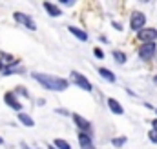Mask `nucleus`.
<instances>
[{"mask_svg":"<svg viewBox=\"0 0 157 149\" xmlns=\"http://www.w3.org/2000/svg\"><path fill=\"white\" fill-rule=\"evenodd\" d=\"M31 78L35 82H39L40 85L48 91H55V93H62L70 87V80L68 78H62V76H55V74L49 73H39V71H33Z\"/></svg>","mask_w":157,"mask_h":149,"instance_id":"f257e3e1","label":"nucleus"},{"mask_svg":"<svg viewBox=\"0 0 157 149\" xmlns=\"http://www.w3.org/2000/svg\"><path fill=\"white\" fill-rule=\"evenodd\" d=\"M70 84H73V85H77L78 89H82V91H86V93H91L93 91V84L86 78V74H82V73H78V71H71L70 73Z\"/></svg>","mask_w":157,"mask_h":149,"instance_id":"f03ea898","label":"nucleus"},{"mask_svg":"<svg viewBox=\"0 0 157 149\" xmlns=\"http://www.w3.org/2000/svg\"><path fill=\"white\" fill-rule=\"evenodd\" d=\"M137 55L143 62H150L157 58V44L155 42H148V44H141L137 49Z\"/></svg>","mask_w":157,"mask_h":149,"instance_id":"7ed1b4c3","label":"nucleus"},{"mask_svg":"<svg viewBox=\"0 0 157 149\" xmlns=\"http://www.w3.org/2000/svg\"><path fill=\"white\" fill-rule=\"evenodd\" d=\"M71 120H73L75 127H77L80 133H88V135L93 136V125H91V122H90L86 116H82V114H78V113H71Z\"/></svg>","mask_w":157,"mask_h":149,"instance_id":"20e7f679","label":"nucleus"},{"mask_svg":"<svg viewBox=\"0 0 157 149\" xmlns=\"http://www.w3.org/2000/svg\"><path fill=\"white\" fill-rule=\"evenodd\" d=\"M13 20H15L17 24H20V26H24V27L29 29V31H37V22L33 20L31 15H26V13H22V11H15V13H13Z\"/></svg>","mask_w":157,"mask_h":149,"instance_id":"39448f33","label":"nucleus"},{"mask_svg":"<svg viewBox=\"0 0 157 149\" xmlns=\"http://www.w3.org/2000/svg\"><path fill=\"white\" fill-rule=\"evenodd\" d=\"M144 27H146V15L143 11H133L130 15V29L135 31V33H139Z\"/></svg>","mask_w":157,"mask_h":149,"instance_id":"423d86ee","label":"nucleus"},{"mask_svg":"<svg viewBox=\"0 0 157 149\" xmlns=\"http://www.w3.org/2000/svg\"><path fill=\"white\" fill-rule=\"evenodd\" d=\"M4 102H6V106L9 109H13V111H17V113H22V109H24L22 102H18V96L13 91H6L4 93Z\"/></svg>","mask_w":157,"mask_h":149,"instance_id":"0eeeda50","label":"nucleus"},{"mask_svg":"<svg viewBox=\"0 0 157 149\" xmlns=\"http://www.w3.org/2000/svg\"><path fill=\"white\" fill-rule=\"evenodd\" d=\"M135 35H137V40H141L143 44L155 42L157 40V29L155 27H144V29H141V31L135 33Z\"/></svg>","mask_w":157,"mask_h":149,"instance_id":"6e6552de","label":"nucleus"},{"mask_svg":"<svg viewBox=\"0 0 157 149\" xmlns=\"http://www.w3.org/2000/svg\"><path fill=\"white\" fill-rule=\"evenodd\" d=\"M77 140H78L80 149H97L95 142H93V136H91V135H88V133H78Z\"/></svg>","mask_w":157,"mask_h":149,"instance_id":"1a4fd4ad","label":"nucleus"},{"mask_svg":"<svg viewBox=\"0 0 157 149\" xmlns=\"http://www.w3.org/2000/svg\"><path fill=\"white\" fill-rule=\"evenodd\" d=\"M42 7H44V11L49 15V16H53V18H59V16H62V7L60 5H57V4H53V2H42Z\"/></svg>","mask_w":157,"mask_h":149,"instance_id":"9d476101","label":"nucleus"},{"mask_svg":"<svg viewBox=\"0 0 157 149\" xmlns=\"http://www.w3.org/2000/svg\"><path fill=\"white\" fill-rule=\"evenodd\" d=\"M106 104H108V109L113 113V114H124V107H122V104L119 102L117 98H113V96H110L108 100H106Z\"/></svg>","mask_w":157,"mask_h":149,"instance_id":"9b49d317","label":"nucleus"},{"mask_svg":"<svg viewBox=\"0 0 157 149\" xmlns=\"http://www.w3.org/2000/svg\"><path fill=\"white\" fill-rule=\"evenodd\" d=\"M68 31H70V35H73V37L80 40V42H88V33H86V29H82V27H78V26H68Z\"/></svg>","mask_w":157,"mask_h":149,"instance_id":"f8f14e48","label":"nucleus"},{"mask_svg":"<svg viewBox=\"0 0 157 149\" xmlns=\"http://www.w3.org/2000/svg\"><path fill=\"white\" fill-rule=\"evenodd\" d=\"M97 73H99V76H101L102 80H106V82H110V84L117 82V76H115V73H113L112 69H108V67H99V69H97Z\"/></svg>","mask_w":157,"mask_h":149,"instance_id":"ddd939ff","label":"nucleus"},{"mask_svg":"<svg viewBox=\"0 0 157 149\" xmlns=\"http://www.w3.org/2000/svg\"><path fill=\"white\" fill-rule=\"evenodd\" d=\"M17 118H18V122H20V124H22V125H26V127H33V125H35V120H33V116H31V114H28V113H18V116H17Z\"/></svg>","mask_w":157,"mask_h":149,"instance_id":"4468645a","label":"nucleus"},{"mask_svg":"<svg viewBox=\"0 0 157 149\" xmlns=\"http://www.w3.org/2000/svg\"><path fill=\"white\" fill-rule=\"evenodd\" d=\"M112 56H113V60L117 62V64H126V60H128V55L124 53V51H121V49H113V53H112Z\"/></svg>","mask_w":157,"mask_h":149,"instance_id":"2eb2a0df","label":"nucleus"},{"mask_svg":"<svg viewBox=\"0 0 157 149\" xmlns=\"http://www.w3.org/2000/svg\"><path fill=\"white\" fill-rule=\"evenodd\" d=\"M13 93L17 95V96H20V98H31V95H29V91L24 87V85H15V89H13Z\"/></svg>","mask_w":157,"mask_h":149,"instance_id":"dca6fc26","label":"nucleus"},{"mask_svg":"<svg viewBox=\"0 0 157 149\" xmlns=\"http://www.w3.org/2000/svg\"><path fill=\"white\" fill-rule=\"evenodd\" d=\"M51 144H53L57 149H71V144H70L68 140H64V138H55Z\"/></svg>","mask_w":157,"mask_h":149,"instance_id":"f3484780","label":"nucleus"},{"mask_svg":"<svg viewBox=\"0 0 157 149\" xmlns=\"http://www.w3.org/2000/svg\"><path fill=\"white\" fill-rule=\"evenodd\" d=\"M126 142H128L126 136H113L112 138V146L113 147H122V146H126Z\"/></svg>","mask_w":157,"mask_h":149,"instance_id":"a211bd4d","label":"nucleus"},{"mask_svg":"<svg viewBox=\"0 0 157 149\" xmlns=\"http://www.w3.org/2000/svg\"><path fill=\"white\" fill-rule=\"evenodd\" d=\"M148 140H150L152 144H157V131L155 129H150V131H148Z\"/></svg>","mask_w":157,"mask_h":149,"instance_id":"6ab92c4d","label":"nucleus"},{"mask_svg":"<svg viewBox=\"0 0 157 149\" xmlns=\"http://www.w3.org/2000/svg\"><path fill=\"white\" fill-rule=\"evenodd\" d=\"M93 55H95V58H99V60L104 58V51H102L101 47H93Z\"/></svg>","mask_w":157,"mask_h":149,"instance_id":"aec40b11","label":"nucleus"},{"mask_svg":"<svg viewBox=\"0 0 157 149\" xmlns=\"http://www.w3.org/2000/svg\"><path fill=\"white\" fill-rule=\"evenodd\" d=\"M55 113H57V114H64V116H71V113L68 111V109H62V107H57Z\"/></svg>","mask_w":157,"mask_h":149,"instance_id":"412c9836","label":"nucleus"},{"mask_svg":"<svg viewBox=\"0 0 157 149\" xmlns=\"http://www.w3.org/2000/svg\"><path fill=\"white\" fill-rule=\"evenodd\" d=\"M112 27H113L115 31H122V24L117 22V20H113V22H112Z\"/></svg>","mask_w":157,"mask_h":149,"instance_id":"4be33fe9","label":"nucleus"},{"mask_svg":"<svg viewBox=\"0 0 157 149\" xmlns=\"http://www.w3.org/2000/svg\"><path fill=\"white\" fill-rule=\"evenodd\" d=\"M59 4H60V5H73L75 0H59Z\"/></svg>","mask_w":157,"mask_h":149,"instance_id":"5701e85b","label":"nucleus"},{"mask_svg":"<svg viewBox=\"0 0 157 149\" xmlns=\"http://www.w3.org/2000/svg\"><path fill=\"white\" fill-rule=\"evenodd\" d=\"M20 149H39V147H31V146H28L26 142H20Z\"/></svg>","mask_w":157,"mask_h":149,"instance_id":"b1692460","label":"nucleus"},{"mask_svg":"<svg viewBox=\"0 0 157 149\" xmlns=\"http://www.w3.org/2000/svg\"><path fill=\"white\" fill-rule=\"evenodd\" d=\"M152 129H155V131H157V116L152 120Z\"/></svg>","mask_w":157,"mask_h":149,"instance_id":"393cba45","label":"nucleus"},{"mask_svg":"<svg viewBox=\"0 0 157 149\" xmlns=\"http://www.w3.org/2000/svg\"><path fill=\"white\" fill-rule=\"evenodd\" d=\"M37 104H39V106H44V104H46V100H44V98H39V100H37Z\"/></svg>","mask_w":157,"mask_h":149,"instance_id":"a878e982","label":"nucleus"},{"mask_svg":"<svg viewBox=\"0 0 157 149\" xmlns=\"http://www.w3.org/2000/svg\"><path fill=\"white\" fill-rule=\"evenodd\" d=\"M46 149H57L53 144H46Z\"/></svg>","mask_w":157,"mask_h":149,"instance_id":"bb28decb","label":"nucleus"},{"mask_svg":"<svg viewBox=\"0 0 157 149\" xmlns=\"http://www.w3.org/2000/svg\"><path fill=\"white\" fill-rule=\"evenodd\" d=\"M152 82H154V85L157 87V74H154V78H152Z\"/></svg>","mask_w":157,"mask_h":149,"instance_id":"cd10ccee","label":"nucleus"},{"mask_svg":"<svg viewBox=\"0 0 157 149\" xmlns=\"http://www.w3.org/2000/svg\"><path fill=\"white\" fill-rule=\"evenodd\" d=\"M0 146H4V138L2 136H0Z\"/></svg>","mask_w":157,"mask_h":149,"instance_id":"c85d7f7f","label":"nucleus"},{"mask_svg":"<svg viewBox=\"0 0 157 149\" xmlns=\"http://www.w3.org/2000/svg\"><path fill=\"white\" fill-rule=\"evenodd\" d=\"M155 113H157V107H155Z\"/></svg>","mask_w":157,"mask_h":149,"instance_id":"c756f323","label":"nucleus"},{"mask_svg":"<svg viewBox=\"0 0 157 149\" xmlns=\"http://www.w3.org/2000/svg\"><path fill=\"white\" fill-rule=\"evenodd\" d=\"M155 60H157V58H155Z\"/></svg>","mask_w":157,"mask_h":149,"instance_id":"7c9ffc66","label":"nucleus"}]
</instances>
